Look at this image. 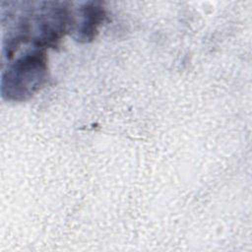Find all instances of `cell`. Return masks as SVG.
Wrapping results in <instances>:
<instances>
[{
    "mask_svg": "<svg viewBox=\"0 0 252 252\" xmlns=\"http://www.w3.org/2000/svg\"><path fill=\"white\" fill-rule=\"evenodd\" d=\"M46 70V58L41 50L21 55L2 73V96L7 100L27 99L43 84Z\"/></svg>",
    "mask_w": 252,
    "mask_h": 252,
    "instance_id": "6da1fadb",
    "label": "cell"
},
{
    "mask_svg": "<svg viewBox=\"0 0 252 252\" xmlns=\"http://www.w3.org/2000/svg\"><path fill=\"white\" fill-rule=\"evenodd\" d=\"M104 10L94 2L85 4L81 8L82 21L77 29V38L80 41H90L94 39L97 32V27L103 21Z\"/></svg>",
    "mask_w": 252,
    "mask_h": 252,
    "instance_id": "7a4b0ae2",
    "label": "cell"
}]
</instances>
